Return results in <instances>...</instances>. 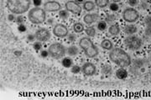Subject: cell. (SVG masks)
Returning a JSON list of instances; mask_svg holds the SVG:
<instances>
[{
  "label": "cell",
  "instance_id": "cell-1",
  "mask_svg": "<svg viewBox=\"0 0 151 100\" xmlns=\"http://www.w3.org/2000/svg\"><path fill=\"white\" fill-rule=\"evenodd\" d=\"M109 58L113 63L119 66L120 68H128L132 63V59L129 54L119 48H114L110 50Z\"/></svg>",
  "mask_w": 151,
  "mask_h": 100
},
{
  "label": "cell",
  "instance_id": "cell-40",
  "mask_svg": "<svg viewBox=\"0 0 151 100\" xmlns=\"http://www.w3.org/2000/svg\"><path fill=\"white\" fill-rule=\"evenodd\" d=\"M111 1H112L113 3H119L121 0H111Z\"/></svg>",
  "mask_w": 151,
  "mask_h": 100
},
{
  "label": "cell",
  "instance_id": "cell-36",
  "mask_svg": "<svg viewBox=\"0 0 151 100\" xmlns=\"http://www.w3.org/2000/svg\"><path fill=\"white\" fill-rule=\"evenodd\" d=\"M107 21L108 22V23H113V21H115V17L113 15H109L107 18Z\"/></svg>",
  "mask_w": 151,
  "mask_h": 100
},
{
  "label": "cell",
  "instance_id": "cell-6",
  "mask_svg": "<svg viewBox=\"0 0 151 100\" xmlns=\"http://www.w3.org/2000/svg\"><path fill=\"white\" fill-rule=\"evenodd\" d=\"M122 17H123L124 21H126L127 23H134L139 19V12L136 10L134 8L129 7V8H126L123 11Z\"/></svg>",
  "mask_w": 151,
  "mask_h": 100
},
{
  "label": "cell",
  "instance_id": "cell-22",
  "mask_svg": "<svg viewBox=\"0 0 151 100\" xmlns=\"http://www.w3.org/2000/svg\"><path fill=\"white\" fill-rule=\"evenodd\" d=\"M110 0H95V4L100 9H104L108 7Z\"/></svg>",
  "mask_w": 151,
  "mask_h": 100
},
{
  "label": "cell",
  "instance_id": "cell-21",
  "mask_svg": "<svg viewBox=\"0 0 151 100\" xmlns=\"http://www.w3.org/2000/svg\"><path fill=\"white\" fill-rule=\"evenodd\" d=\"M73 30H74L76 33H82V32L85 30L83 23H81L80 22L75 23L73 24Z\"/></svg>",
  "mask_w": 151,
  "mask_h": 100
},
{
  "label": "cell",
  "instance_id": "cell-16",
  "mask_svg": "<svg viewBox=\"0 0 151 100\" xmlns=\"http://www.w3.org/2000/svg\"><path fill=\"white\" fill-rule=\"evenodd\" d=\"M96 8V4H95V2H92V1H90V0H87V1H85L83 3V5H82V9L84 10H86V12H91V11H93Z\"/></svg>",
  "mask_w": 151,
  "mask_h": 100
},
{
  "label": "cell",
  "instance_id": "cell-12",
  "mask_svg": "<svg viewBox=\"0 0 151 100\" xmlns=\"http://www.w3.org/2000/svg\"><path fill=\"white\" fill-rule=\"evenodd\" d=\"M99 18V16L97 13H86L83 17V21L87 25H91L93 23L97 22Z\"/></svg>",
  "mask_w": 151,
  "mask_h": 100
},
{
  "label": "cell",
  "instance_id": "cell-17",
  "mask_svg": "<svg viewBox=\"0 0 151 100\" xmlns=\"http://www.w3.org/2000/svg\"><path fill=\"white\" fill-rule=\"evenodd\" d=\"M108 33L112 35V36H116L119 35L120 33V27L119 24L115 23V24H112L111 26L108 28Z\"/></svg>",
  "mask_w": 151,
  "mask_h": 100
},
{
  "label": "cell",
  "instance_id": "cell-29",
  "mask_svg": "<svg viewBox=\"0 0 151 100\" xmlns=\"http://www.w3.org/2000/svg\"><path fill=\"white\" fill-rule=\"evenodd\" d=\"M33 47H34V49L35 50V51H40V50H41L42 49V43L40 41H36V42L34 43V44H33Z\"/></svg>",
  "mask_w": 151,
  "mask_h": 100
},
{
  "label": "cell",
  "instance_id": "cell-35",
  "mask_svg": "<svg viewBox=\"0 0 151 100\" xmlns=\"http://www.w3.org/2000/svg\"><path fill=\"white\" fill-rule=\"evenodd\" d=\"M8 18L9 21H14V20H16V18H15V14L14 13H10L9 15L8 16Z\"/></svg>",
  "mask_w": 151,
  "mask_h": 100
},
{
  "label": "cell",
  "instance_id": "cell-5",
  "mask_svg": "<svg viewBox=\"0 0 151 100\" xmlns=\"http://www.w3.org/2000/svg\"><path fill=\"white\" fill-rule=\"evenodd\" d=\"M124 44L129 50L136 51L142 47V40L139 37L134 34L129 35L124 39Z\"/></svg>",
  "mask_w": 151,
  "mask_h": 100
},
{
  "label": "cell",
  "instance_id": "cell-25",
  "mask_svg": "<svg viewBox=\"0 0 151 100\" xmlns=\"http://www.w3.org/2000/svg\"><path fill=\"white\" fill-rule=\"evenodd\" d=\"M107 23L105 21H103V20H100V21H98L97 24V28L98 30H100V31H105L106 29H107Z\"/></svg>",
  "mask_w": 151,
  "mask_h": 100
},
{
  "label": "cell",
  "instance_id": "cell-15",
  "mask_svg": "<svg viewBox=\"0 0 151 100\" xmlns=\"http://www.w3.org/2000/svg\"><path fill=\"white\" fill-rule=\"evenodd\" d=\"M124 32L127 35H133V34H134L138 32V28L134 24L129 23V24H128V25L124 27Z\"/></svg>",
  "mask_w": 151,
  "mask_h": 100
},
{
  "label": "cell",
  "instance_id": "cell-10",
  "mask_svg": "<svg viewBox=\"0 0 151 100\" xmlns=\"http://www.w3.org/2000/svg\"><path fill=\"white\" fill-rule=\"evenodd\" d=\"M46 12H58L61 9V5L55 0H48L44 4V8Z\"/></svg>",
  "mask_w": 151,
  "mask_h": 100
},
{
  "label": "cell",
  "instance_id": "cell-11",
  "mask_svg": "<svg viewBox=\"0 0 151 100\" xmlns=\"http://www.w3.org/2000/svg\"><path fill=\"white\" fill-rule=\"evenodd\" d=\"M81 72L86 76H93L97 73V68L93 63H86L81 67Z\"/></svg>",
  "mask_w": 151,
  "mask_h": 100
},
{
  "label": "cell",
  "instance_id": "cell-39",
  "mask_svg": "<svg viewBox=\"0 0 151 100\" xmlns=\"http://www.w3.org/2000/svg\"><path fill=\"white\" fill-rule=\"evenodd\" d=\"M76 3L78 4H81V3H84V0H75Z\"/></svg>",
  "mask_w": 151,
  "mask_h": 100
},
{
  "label": "cell",
  "instance_id": "cell-2",
  "mask_svg": "<svg viewBox=\"0 0 151 100\" xmlns=\"http://www.w3.org/2000/svg\"><path fill=\"white\" fill-rule=\"evenodd\" d=\"M31 5L30 0H7V8L15 15H22L29 12Z\"/></svg>",
  "mask_w": 151,
  "mask_h": 100
},
{
  "label": "cell",
  "instance_id": "cell-9",
  "mask_svg": "<svg viewBox=\"0 0 151 100\" xmlns=\"http://www.w3.org/2000/svg\"><path fill=\"white\" fill-rule=\"evenodd\" d=\"M53 34L55 37L65 38L69 34L67 27L62 23H56L53 28Z\"/></svg>",
  "mask_w": 151,
  "mask_h": 100
},
{
  "label": "cell",
  "instance_id": "cell-7",
  "mask_svg": "<svg viewBox=\"0 0 151 100\" xmlns=\"http://www.w3.org/2000/svg\"><path fill=\"white\" fill-rule=\"evenodd\" d=\"M65 8L66 10L76 15H80L82 12V7L80 5V4L76 3L74 0H69L65 2Z\"/></svg>",
  "mask_w": 151,
  "mask_h": 100
},
{
  "label": "cell",
  "instance_id": "cell-38",
  "mask_svg": "<svg viewBox=\"0 0 151 100\" xmlns=\"http://www.w3.org/2000/svg\"><path fill=\"white\" fill-rule=\"evenodd\" d=\"M16 21L18 22L19 23H20V24H21L22 23L24 22V18H22L21 15H19V17H17V18H16Z\"/></svg>",
  "mask_w": 151,
  "mask_h": 100
},
{
  "label": "cell",
  "instance_id": "cell-33",
  "mask_svg": "<svg viewBox=\"0 0 151 100\" xmlns=\"http://www.w3.org/2000/svg\"><path fill=\"white\" fill-rule=\"evenodd\" d=\"M138 0H129V4L130 7H135L138 5Z\"/></svg>",
  "mask_w": 151,
  "mask_h": 100
},
{
  "label": "cell",
  "instance_id": "cell-4",
  "mask_svg": "<svg viewBox=\"0 0 151 100\" xmlns=\"http://www.w3.org/2000/svg\"><path fill=\"white\" fill-rule=\"evenodd\" d=\"M48 52L50 57L55 59H59L65 56V54L66 53V49L63 44L60 43H54L49 46Z\"/></svg>",
  "mask_w": 151,
  "mask_h": 100
},
{
  "label": "cell",
  "instance_id": "cell-20",
  "mask_svg": "<svg viewBox=\"0 0 151 100\" xmlns=\"http://www.w3.org/2000/svg\"><path fill=\"white\" fill-rule=\"evenodd\" d=\"M78 53H79V49L75 45H71L70 47L67 48V49H66V54H68L70 57L77 55Z\"/></svg>",
  "mask_w": 151,
  "mask_h": 100
},
{
  "label": "cell",
  "instance_id": "cell-30",
  "mask_svg": "<svg viewBox=\"0 0 151 100\" xmlns=\"http://www.w3.org/2000/svg\"><path fill=\"white\" fill-rule=\"evenodd\" d=\"M67 39L69 42H75L76 40V33H69L67 35Z\"/></svg>",
  "mask_w": 151,
  "mask_h": 100
},
{
  "label": "cell",
  "instance_id": "cell-32",
  "mask_svg": "<svg viewBox=\"0 0 151 100\" xmlns=\"http://www.w3.org/2000/svg\"><path fill=\"white\" fill-rule=\"evenodd\" d=\"M27 40L29 42H34L35 40H36V38L35 34H29L27 36Z\"/></svg>",
  "mask_w": 151,
  "mask_h": 100
},
{
  "label": "cell",
  "instance_id": "cell-3",
  "mask_svg": "<svg viewBox=\"0 0 151 100\" xmlns=\"http://www.w3.org/2000/svg\"><path fill=\"white\" fill-rule=\"evenodd\" d=\"M46 11L43 8L35 7L28 12V18L34 24L43 23L46 19Z\"/></svg>",
  "mask_w": 151,
  "mask_h": 100
},
{
  "label": "cell",
  "instance_id": "cell-34",
  "mask_svg": "<svg viewBox=\"0 0 151 100\" xmlns=\"http://www.w3.org/2000/svg\"><path fill=\"white\" fill-rule=\"evenodd\" d=\"M49 55V52L48 50H42L41 52H40V56L42 57V58H46V57H48Z\"/></svg>",
  "mask_w": 151,
  "mask_h": 100
},
{
  "label": "cell",
  "instance_id": "cell-23",
  "mask_svg": "<svg viewBox=\"0 0 151 100\" xmlns=\"http://www.w3.org/2000/svg\"><path fill=\"white\" fill-rule=\"evenodd\" d=\"M61 63L65 68H70L73 65V62L72 59L69 57H65V58H62L61 60Z\"/></svg>",
  "mask_w": 151,
  "mask_h": 100
},
{
  "label": "cell",
  "instance_id": "cell-13",
  "mask_svg": "<svg viewBox=\"0 0 151 100\" xmlns=\"http://www.w3.org/2000/svg\"><path fill=\"white\" fill-rule=\"evenodd\" d=\"M84 53L86 54V57H88V58H95L98 54V48L96 45L92 44L90 47H88L84 50Z\"/></svg>",
  "mask_w": 151,
  "mask_h": 100
},
{
  "label": "cell",
  "instance_id": "cell-26",
  "mask_svg": "<svg viewBox=\"0 0 151 100\" xmlns=\"http://www.w3.org/2000/svg\"><path fill=\"white\" fill-rule=\"evenodd\" d=\"M102 73L103 74H106V75H109V74H112V68L110 65L106 64V65H103L102 67Z\"/></svg>",
  "mask_w": 151,
  "mask_h": 100
},
{
  "label": "cell",
  "instance_id": "cell-8",
  "mask_svg": "<svg viewBox=\"0 0 151 100\" xmlns=\"http://www.w3.org/2000/svg\"><path fill=\"white\" fill-rule=\"evenodd\" d=\"M35 35L36 38V40L40 41V42H47L50 39V37H51L50 32L45 28H40L37 29L35 33Z\"/></svg>",
  "mask_w": 151,
  "mask_h": 100
},
{
  "label": "cell",
  "instance_id": "cell-28",
  "mask_svg": "<svg viewBox=\"0 0 151 100\" xmlns=\"http://www.w3.org/2000/svg\"><path fill=\"white\" fill-rule=\"evenodd\" d=\"M70 71L72 74H79L81 72V67H79L78 65H72L70 68Z\"/></svg>",
  "mask_w": 151,
  "mask_h": 100
},
{
  "label": "cell",
  "instance_id": "cell-37",
  "mask_svg": "<svg viewBox=\"0 0 151 100\" xmlns=\"http://www.w3.org/2000/svg\"><path fill=\"white\" fill-rule=\"evenodd\" d=\"M33 3L35 5V7H39L42 4V0H33Z\"/></svg>",
  "mask_w": 151,
  "mask_h": 100
},
{
  "label": "cell",
  "instance_id": "cell-27",
  "mask_svg": "<svg viewBox=\"0 0 151 100\" xmlns=\"http://www.w3.org/2000/svg\"><path fill=\"white\" fill-rule=\"evenodd\" d=\"M69 13H70V12H69V11H67L66 9H65V10H60L59 15L61 18H63V19H66V18L69 17V14H70Z\"/></svg>",
  "mask_w": 151,
  "mask_h": 100
},
{
  "label": "cell",
  "instance_id": "cell-18",
  "mask_svg": "<svg viewBox=\"0 0 151 100\" xmlns=\"http://www.w3.org/2000/svg\"><path fill=\"white\" fill-rule=\"evenodd\" d=\"M116 76L119 79H124L128 77V71L125 68H120L116 71Z\"/></svg>",
  "mask_w": 151,
  "mask_h": 100
},
{
  "label": "cell",
  "instance_id": "cell-14",
  "mask_svg": "<svg viewBox=\"0 0 151 100\" xmlns=\"http://www.w3.org/2000/svg\"><path fill=\"white\" fill-rule=\"evenodd\" d=\"M93 44V43L91 40V38L88 37H83L81 38L79 41V47L81 48V49L85 50L88 47H90L91 45Z\"/></svg>",
  "mask_w": 151,
  "mask_h": 100
},
{
  "label": "cell",
  "instance_id": "cell-24",
  "mask_svg": "<svg viewBox=\"0 0 151 100\" xmlns=\"http://www.w3.org/2000/svg\"><path fill=\"white\" fill-rule=\"evenodd\" d=\"M85 33H86V35L88 37L92 38L96 35V28L93 26L87 27L86 29H85Z\"/></svg>",
  "mask_w": 151,
  "mask_h": 100
},
{
  "label": "cell",
  "instance_id": "cell-31",
  "mask_svg": "<svg viewBox=\"0 0 151 100\" xmlns=\"http://www.w3.org/2000/svg\"><path fill=\"white\" fill-rule=\"evenodd\" d=\"M110 9L112 11H117V10H119V4H118V3H112L111 4H110Z\"/></svg>",
  "mask_w": 151,
  "mask_h": 100
},
{
  "label": "cell",
  "instance_id": "cell-19",
  "mask_svg": "<svg viewBox=\"0 0 151 100\" xmlns=\"http://www.w3.org/2000/svg\"><path fill=\"white\" fill-rule=\"evenodd\" d=\"M101 47L105 50H112L113 48V43L109 39H103L101 43Z\"/></svg>",
  "mask_w": 151,
  "mask_h": 100
}]
</instances>
